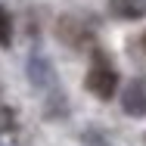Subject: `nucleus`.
Returning <instances> with one entry per match:
<instances>
[{"label":"nucleus","instance_id":"nucleus-3","mask_svg":"<svg viewBox=\"0 0 146 146\" xmlns=\"http://www.w3.org/2000/svg\"><path fill=\"white\" fill-rule=\"evenodd\" d=\"M112 13L121 19H140L146 16V0H112Z\"/></svg>","mask_w":146,"mask_h":146},{"label":"nucleus","instance_id":"nucleus-2","mask_svg":"<svg viewBox=\"0 0 146 146\" xmlns=\"http://www.w3.org/2000/svg\"><path fill=\"white\" fill-rule=\"evenodd\" d=\"M121 106L127 115H146V81H131L121 93Z\"/></svg>","mask_w":146,"mask_h":146},{"label":"nucleus","instance_id":"nucleus-4","mask_svg":"<svg viewBox=\"0 0 146 146\" xmlns=\"http://www.w3.org/2000/svg\"><path fill=\"white\" fill-rule=\"evenodd\" d=\"M9 40H13V22H9V13L0 9V44L9 47Z\"/></svg>","mask_w":146,"mask_h":146},{"label":"nucleus","instance_id":"nucleus-1","mask_svg":"<svg viewBox=\"0 0 146 146\" xmlns=\"http://www.w3.org/2000/svg\"><path fill=\"white\" fill-rule=\"evenodd\" d=\"M118 87V75L109 68V65H96V68H90L87 75V90L93 96H100V100H109Z\"/></svg>","mask_w":146,"mask_h":146},{"label":"nucleus","instance_id":"nucleus-5","mask_svg":"<svg viewBox=\"0 0 146 146\" xmlns=\"http://www.w3.org/2000/svg\"><path fill=\"white\" fill-rule=\"evenodd\" d=\"M16 127V118H13V112L6 109V106H0V134H6V131H13Z\"/></svg>","mask_w":146,"mask_h":146}]
</instances>
